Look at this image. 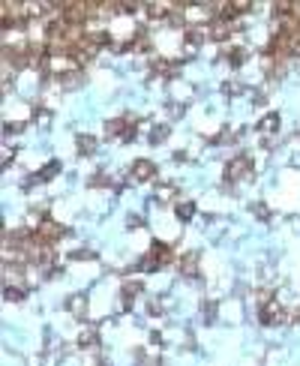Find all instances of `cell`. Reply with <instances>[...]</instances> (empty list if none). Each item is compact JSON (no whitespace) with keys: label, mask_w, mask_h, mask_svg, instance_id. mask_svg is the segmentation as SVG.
<instances>
[{"label":"cell","mask_w":300,"mask_h":366,"mask_svg":"<svg viewBox=\"0 0 300 366\" xmlns=\"http://www.w3.org/2000/svg\"><path fill=\"white\" fill-rule=\"evenodd\" d=\"M168 261H171V246H165V243L156 240L153 246H150V255L141 261V267H144V270H156V267L168 264Z\"/></svg>","instance_id":"1"},{"label":"cell","mask_w":300,"mask_h":366,"mask_svg":"<svg viewBox=\"0 0 300 366\" xmlns=\"http://www.w3.org/2000/svg\"><path fill=\"white\" fill-rule=\"evenodd\" d=\"M258 318H261V324H279L282 318H285V309H282L276 300H267V303H261Z\"/></svg>","instance_id":"2"},{"label":"cell","mask_w":300,"mask_h":366,"mask_svg":"<svg viewBox=\"0 0 300 366\" xmlns=\"http://www.w3.org/2000/svg\"><path fill=\"white\" fill-rule=\"evenodd\" d=\"M33 234H36L42 243H48V246H51V243H57V240L63 237V228H60L57 222H51V219H42V225H39Z\"/></svg>","instance_id":"3"},{"label":"cell","mask_w":300,"mask_h":366,"mask_svg":"<svg viewBox=\"0 0 300 366\" xmlns=\"http://www.w3.org/2000/svg\"><path fill=\"white\" fill-rule=\"evenodd\" d=\"M249 168H252V162H249V156H237V159H231L228 162V180H240V177H246L249 174Z\"/></svg>","instance_id":"4"},{"label":"cell","mask_w":300,"mask_h":366,"mask_svg":"<svg viewBox=\"0 0 300 366\" xmlns=\"http://www.w3.org/2000/svg\"><path fill=\"white\" fill-rule=\"evenodd\" d=\"M153 177H156V165H153L150 159H138V162L132 165V180L144 183V180H153Z\"/></svg>","instance_id":"5"},{"label":"cell","mask_w":300,"mask_h":366,"mask_svg":"<svg viewBox=\"0 0 300 366\" xmlns=\"http://www.w3.org/2000/svg\"><path fill=\"white\" fill-rule=\"evenodd\" d=\"M231 33V21H213L207 27V39H228Z\"/></svg>","instance_id":"6"},{"label":"cell","mask_w":300,"mask_h":366,"mask_svg":"<svg viewBox=\"0 0 300 366\" xmlns=\"http://www.w3.org/2000/svg\"><path fill=\"white\" fill-rule=\"evenodd\" d=\"M195 261H198V258H195V252L183 255V258H180V270H183V273H189V276H195V273H198V264H195Z\"/></svg>","instance_id":"7"},{"label":"cell","mask_w":300,"mask_h":366,"mask_svg":"<svg viewBox=\"0 0 300 366\" xmlns=\"http://www.w3.org/2000/svg\"><path fill=\"white\" fill-rule=\"evenodd\" d=\"M93 150H96V138L78 135V153H93Z\"/></svg>","instance_id":"8"},{"label":"cell","mask_w":300,"mask_h":366,"mask_svg":"<svg viewBox=\"0 0 300 366\" xmlns=\"http://www.w3.org/2000/svg\"><path fill=\"white\" fill-rule=\"evenodd\" d=\"M78 345H96V327H84L81 330V336H78Z\"/></svg>","instance_id":"9"},{"label":"cell","mask_w":300,"mask_h":366,"mask_svg":"<svg viewBox=\"0 0 300 366\" xmlns=\"http://www.w3.org/2000/svg\"><path fill=\"white\" fill-rule=\"evenodd\" d=\"M192 213H195V204L192 201H180L177 204V219H192Z\"/></svg>","instance_id":"10"},{"label":"cell","mask_w":300,"mask_h":366,"mask_svg":"<svg viewBox=\"0 0 300 366\" xmlns=\"http://www.w3.org/2000/svg\"><path fill=\"white\" fill-rule=\"evenodd\" d=\"M276 126H279V117H276V114H267V117H264L261 123H258V129H261V132H273Z\"/></svg>","instance_id":"11"},{"label":"cell","mask_w":300,"mask_h":366,"mask_svg":"<svg viewBox=\"0 0 300 366\" xmlns=\"http://www.w3.org/2000/svg\"><path fill=\"white\" fill-rule=\"evenodd\" d=\"M24 288L18 285V288H15V285H6V300H24Z\"/></svg>","instance_id":"12"},{"label":"cell","mask_w":300,"mask_h":366,"mask_svg":"<svg viewBox=\"0 0 300 366\" xmlns=\"http://www.w3.org/2000/svg\"><path fill=\"white\" fill-rule=\"evenodd\" d=\"M165 135H168V126H156V129H153V135H150V141H153V144H159Z\"/></svg>","instance_id":"13"},{"label":"cell","mask_w":300,"mask_h":366,"mask_svg":"<svg viewBox=\"0 0 300 366\" xmlns=\"http://www.w3.org/2000/svg\"><path fill=\"white\" fill-rule=\"evenodd\" d=\"M69 309H72L75 315H81V312H84V297H72V300H69Z\"/></svg>","instance_id":"14"},{"label":"cell","mask_w":300,"mask_h":366,"mask_svg":"<svg viewBox=\"0 0 300 366\" xmlns=\"http://www.w3.org/2000/svg\"><path fill=\"white\" fill-rule=\"evenodd\" d=\"M156 195H159L162 201H168V198H174V186H159V192H156Z\"/></svg>","instance_id":"15"},{"label":"cell","mask_w":300,"mask_h":366,"mask_svg":"<svg viewBox=\"0 0 300 366\" xmlns=\"http://www.w3.org/2000/svg\"><path fill=\"white\" fill-rule=\"evenodd\" d=\"M255 213H258L261 219H267V207H264V204H255Z\"/></svg>","instance_id":"16"}]
</instances>
